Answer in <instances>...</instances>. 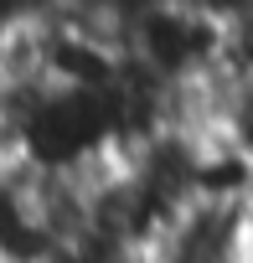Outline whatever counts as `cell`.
I'll list each match as a JSON object with an SVG mask.
<instances>
[{
    "mask_svg": "<svg viewBox=\"0 0 253 263\" xmlns=\"http://www.w3.org/2000/svg\"><path fill=\"white\" fill-rule=\"evenodd\" d=\"M222 135L253 160V78L232 93V103H227V124H222Z\"/></svg>",
    "mask_w": 253,
    "mask_h": 263,
    "instance_id": "cell-1",
    "label": "cell"
},
{
    "mask_svg": "<svg viewBox=\"0 0 253 263\" xmlns=\"http://www.w3.org/2000/svg\"><path fill=\"white\" fill-rule=\"evenodd\" d=\"M243 232H248V263H253V181H248V196H243Z\"/></svg>",
    "mask_w": 253,
    "mask_h": 263,
    "instance_id": "cell-2",
    "label": "cell"
}]
</instances>
